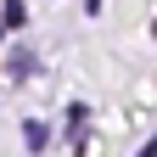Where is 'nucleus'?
I'll return each instance as SVG.
<instances>
[{"label": "nucleus", "mask_w": 157, "mask_h": 157, "mask_svg": "<svg viewBox=\"0 0 157 157\" xmlns=\"http://www.w3.org/2000/svg\"><path fill=\"white\" fill-rule=\"evenodd\" d=\"M23 146H28V151H45V124L28 118V124H23Z\"/></svg>", "instance_id": "f257e3e1"}, {"label": "nucleus", "mask_w": 157, "mask_h": 157, "mask_svg": "<svg viewBox=\"0 0 157 157\" xmlns=\"http://www.w3.org/2000/svg\"><path fill=\"white\" fill-rule=\"evenodd\" d=\"M0 6H6V28H23V17H28L23 0H0Z\"/></svg>", "instance_id": "f03ea898"}, {"label": "nucleus", "mask_w": 157, "mask_h": 157, "mask_svg": "<svg viewBox=\"0 0 157 157\" xmlns=\"http://www.w3.org/2000/svg\"><path fill=\"white\" fill-rule=\"evenodd\" d=\"M135 157H157V140H146V146H140V151H135Z\"/></svg>", "instance_id": "7ed1b4c3"}]
</instances>
